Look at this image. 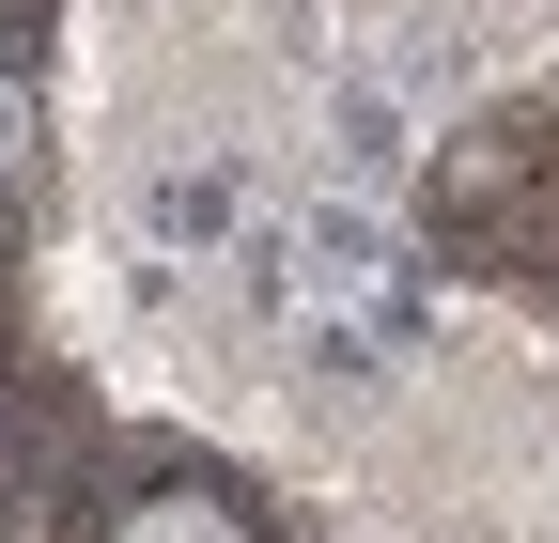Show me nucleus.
Returning <instances> with one entry per match:
<instances>
[{
    "mask_svg": "<svg viewBox=\"0 0 559 543\" xmlns=\"http://www.w3.org/2000/svg\"><path fill=\"white\" fill-rule=\"evenodd\" d=\"M109 543H249V512H234L218 482H156V497L109 512Z\"/></svg>",
    "mask_w": 559,
    "mask_h": 543,
    "instance_id": "obj_1",
    "label": "nucleus"
}]
</instances>
